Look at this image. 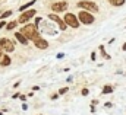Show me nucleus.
I'll return each instance as SVG.
<instances>
[{"instance_id":"obj_3","label":"nucleus","mask_w":126,"mask_h":115,"mask_svg":"<svg viewBox=\"0 0 126 115\" xmlns=\"http://www.w3.org/2000/svg\"><path fill=\"white\" fill-rule=\"evenodd\" d=\"M79 7H82L84 10H88V12H98V6L95 4L94 1H88V0H81L78 3Z\"/></svg>"},{"instance_id":"obj_4","label":"nucleus","mask_w":126,"mask_h":115,"mask_svg":"<svg viewBox=\"0 0 126 115\" xmlns=\"http://www.w3.org/2000/svg\"><path fill=\"white\" fill-rule=\"evenodd\" d=\"M64 23L67 26H72V28H78L79 26V21H78V18L73 13H66L64 15Z\"/></svg>"},{"instance_id":"obj_1","label":"nucleus","mask_w":126,"mask_h":115,"mask_svg":"<svg viewBox=\"0 0 126 115\" xmlns=\"http://www.w3.org/2000/svg\"><path fill=\"white\" fill-rule=\"evenodd\" d=\"M21 34L30 41V39H35V38H38L40 35H38V28H37V25L35 23H28L27 26H24V28L21 29Z\"/></svg>"},{"instance_id":"obj_9","label":"nucleus","mask_w":126,"mask_h":115,"mask_svg":"<svg viewBox=\"0 0 126 115\" xmlns=\"http://www.w3.org/2000/svg\"><path fill=\"white\" fill-rule=\"evenodd\" d=\"M48 19H51V21L57 22V23H59V28L63 29V31H64V29L67 28V25L64 23V21H63V19H60V18H59L57 15H48Z\"/></svg>"},{"instance_id":"obj_7","label":"nucleus","mask_w":126,"mask_h":115,"mask_svg":"<svg viewBox=\"0 0 126 115\" xmlns=\"http://www.w3.org/2000/svg\"><path fill=\"white\" fill-rule=\"evenodd\" d=\"M66 9H67V3L66 1H57V3L51 4V10L53 12H63Z\"/></svg>"},{"instance_id":"obj_17","label":"nucleus","mask_w":126,"mask_h":115,"mask_svg":"<svg viewBox=\"0 0 126 115\" xmlns=\"http://www.w3.org/2000/svg\"><path fill=\"white\" fill-rule=\"evenodd\" d=\"M67 92V87H62L60 90H59V95H63V93H66Z\"/></svg>"},{"instance_id":"obj_13","label":"nucleus","mask_w":126,"mask_h":115,"mask_svg":"<svg viewBox=\"0 0 126 115\" xmlns=\"http://www.w3.org/2000/svg\"><path fill=\"white\" fill-rule=\"evenodd\" d=\"M0 64H1V66H9V64H10V58L7 57V56H4V57L1 58Z\"/></svg>"},{"instance_id":"obj_22","label":"nucleus","mask_w":126,"mask_h":115,"mask_svg":"<svg viewBox=\"0 0 126 115\" xmlns=\"http://www.w3.org/2000/svg\"><path fill=\"white\" fill-rule=\"evenodd\" d=\"M1 56H3V50L0 48V57H1Z\"/></svg>"},{"instance_id":"obj_11","label":"nucleus","mask_w":126,"mask_h":115,"mask_svg":"<svg viewBox=\"0 0 126 115\" xmlns=\"http://www.w3.org/2000/svg\"><path fill=\"white\" fill-rule=\"evenodd\" d=\"M109 3L113 4V6H123L125 4V0H109Z\"/></svg>"},{"instance_id":"obj_15","label":"nucleus","mask_w":126,"mask_h":115,"mask_svg":"<svg viewBox=\"0 0 126 115\" xmlns=\"http://www.w3.org/2000/svg\"><path fill=\"white\" fill-rule=\"evenodd\" d=\"M15 26H16V21H15V22H10V23H7V25H6V28L9 29V31H10V29H13Z\"/></svg>"},{"instance_id":"obj_21","label":"nucleus","mask_w":126,"mask_h":115,"mask_svg":"<svg viewBox=\"0 0 126 115\" xmlns=\"http://www.w3.org/2000/svg\"><path fill=\"white\" fill-rule=\"evenodd\" d=\"M1 26H6V23H4V22H0V28H1Z\"/></svg>"},{"instance_id":"obj_5","label":"nucleus","mask_w":126,"mask_h":115,"mask_svg":"<svg viewBox=\"0 0 126 115\" xmlns=\"http://www.w3.org/2000/svg\"><path fill=\"white\" fill-rule=\"evenodd\" d=\"M0 48L4 50L6 53H12V51H15V45H13V42H12L10 39H7V38H1V39H0Z\"/></svg>"},{"instance_id":"obj_2","label":"nucleus","mask_w":126,"mask_h":115,"mask_svg":"<svg viewBox=\"0 0 126 115\" xmlns=\"http://www.w3.org/2000/svg\"><path fill=\"white\" fill-rule=\"evenodd\" d=\"M78 21H81L82 23H85V25H90V23H93L94 22V16L88 12V10H82V12H79V15H78Z\"/></svg>"},{"instance_id":"obj_12","label":"nucleus","mask_w":126,"mask_h":115,"mask_svg":"<svg viewBox=\"0 0 126 115\" xmlns=\"http://www.w3.org/2000/svg\"><path fill=\"white\" fill-rule=\"evenodd\" d=\"M34 3H37V1H35V0H31L30 3H27V4H24V6H21V7H19V10H21V12H24V10H27L28 7H31V6L34 4Z\"/></svg>"},{"instance_id":"obj_16","label":"nucleus","mask_w":126,"mask_h":115,"mask_svg":"<svg viewBox=\"0 0 126 115\" xmlns=\"http://www.w3.org/2000/svg\"><path fill=\"white\" fill-rule=\"evenodd\" d=\"M10 15H12V12H10V10H7V12H4V13L0 16V18H1V19H6V18H9Z\"/></svg>"},{"instance_id":"obj_20","label":"nucleus","mask_w":126,"mask_h":115,"mask_svg":"<svg viewBox=\"0 0 126 115\" xmlns=\"http://www.w3.org/2000/svg\"><path fill=\"white\" fill-rule=\"evenodd\" d=\"M40 21H41V18H37V19H35V25H38V23H40Z\"/></svg>"},{"instance_id":"obj_6","label":"nucleus","mask_w":126,"mask_h":115,"mask_svg":"<svg viewBox=\"0 0 126 115\" xmlns=\"http://www.w3.org/2000/svg\"><path fill=\"white\" fill-rule=\"evenodd\" d=\"M34 15H35V10H28V12H25L24 10V13L19 16V19H18V23H27L31 18H34Z\"/></svg>"},{"instance_id":"obj_14","label":"nucleus","mask_w":126,"mask_h":115,"mask_svg":"<svg viewBox=\"0 0 126 115\" xmlns=\"http://www.w3.org/2000/svg\"><path fill=\"white\" fill-rule=\"evenodd\" d=\"M111 92H113V86L106 85V86L103 87V93H111Z\"/></svg>"},{"instance_id":"obj_18","label":"nucleus","mask_w":126,"mask_h":115,"mask_svg":"<svg viewBox=\"0 0 126 115\" xmlns=\"http://www.w3.org/2000/svg\"><path fill=\"white\" fill-rule=\"evenodd\" d=\"M88 93H90V90H88V89H82V95H84V96H87Z\"/></svg>"},{"instance_id":"obj_19","label":"nucleus","mask_w":126,"mask_h":115,"mask_svg":"<svg viewBox=\"0 0 126 115\" xmlns=\"http://www.w3.org/2000/svg\"><path fill=\"white\" fill-rule=\"evenodd\" d=\"M18 98H21V101H25V99H27V96H24V95H19Z\"/></svg>"},{"instance_id":"obj_8","label":"nucleus","mask_w":126,"mask_h":115,"mask_svg":"<svg viewBox=\"0 0 126 115\" xmlns=\"http://www.w3.org/2000/svg\"><path fill=\"white\" fill-rule=\"evenodd\" d=\"M34 42H35V47H37V48H40V50H46V48L48 47V42H47L44 38H41V36L35 38V39H34Z\"/></svg>"},{"instance_id":"obj_10","label":"nucleus","mask_w":126,"mask_h":115,"mask_svg":"<svg viewBox=\"0 0 126 115\" xmlns=\"http://www.w3.org/2000/svg\"><path fill=\"white\" fill-rule=\"evenodd\" d=\"M15 38H16L21 44H24V45H25V44H28V39H27V38H25L21 32H16V34H15Z\"/></svg>"}]
</instances>
